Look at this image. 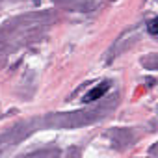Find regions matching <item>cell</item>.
<instances>
[{
  "mask_svg": "<svg viewBox=\"0 0 158 158\" xmlns=\"http://www.w3.org/2000/svg\"><path fill=\"white\" fill-rule=\"evenodd\" d=\"M108 89H110V86H108V84H101V86L91 88V89L84 95V102H93V101H97V99L104 97V93H106Z\"/></svg>",
  "mask_w": 158,
  "mask_h": 158,
  "instance_id": "cell-1",
  "label": "cell"
},
{
  "mask_svg": "<svg viewBox=\"0 0 158 158\" xmlns=\"http://www.w3.org/2000/svg\"><path fill=\"white\" fill-rule=\"evenodd\" d=\"M156 24H158L156 19H152V21L149 23V34H151V35H156V32H158V26H156Z\"/></svg>",
  "mask_w": 158,
  "mask_h": 158,
  "instance_id": "cell-2",
  "label": "cell"
}]
</instances>
